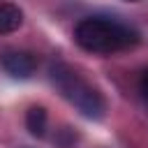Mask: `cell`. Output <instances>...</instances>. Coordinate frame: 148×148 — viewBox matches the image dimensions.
I'll return each instance as SVG.
<instances>
[{
  "label": "cell",
  "mask_w": 148,
  "mask_h": 148,
  "mask_svg": "<svg viewBox=\"0 0 148 148\" xmlns=\"http://www.w3.org/2000/svg\"><path fill=\"white\" fill-rule=\"evenodd\" d=\"M139 86H141V95H143V99L148 102V69L143 72V76H141V83H139Z\"/></svg>",
  "instance_id": "8992f818"
},
{
  "label": "cell",
  "mask_w": 148,
  "mask_h": 148,
  "mask_svg": "<svg viewBox=\"0 0 148 148\" xmlns=\"http://www.w3.org/2000/svg\"><path fill=\"white\" fill-rule=\"evenodd\" d=\"M25 127L32 136H44L46 134V109L44 106H30L25 113Z\"/></svg>",
  "instance_id": "277c9868"
},
{
  "label": "cell",
  "mask_w": 148,
  "mask_h": 148,
  "mask_svg": "<svg viewBox=\"0 0 148 148\" xmlns=\"http://www.w3.org/2000/svg\"><path fill=\"white\" fill-rule=\"evenodd\" d=\"M23 23V12L16 5H0V32H14Z\"/></svg>",
  "instance_id": "5b68a950"
},
{
  "label": "cell",
  "mask_w": 148,
  "mask_h": 148,
  "mask_svg": "<svg viewBox=\"0 0 148 148\" xmlns=\"http://www.w3.org/2000/svg\"><path fill=\"white\" fill-rule=\"evenodd\" d=\"M49 74H51L53 86L60 90V95L69 104H74L81 111V116H86L90 120H102L104 118L106 104H104L102 95L90 83H86L69 65H65L60 60H53L49 65Z\"/></svg>",
  "instance_id": "7a4b0ae2"
},
{
  "label": "cell",
  "mask_w": 148,
  "mask_h": 148,
  "mask_svg": "<svg viewBox=\"0 0 148 148\" xmlns=\"http://www.w3.org/2000/svg\"><path fill=\"white\" fill-rule=\"evenodd\" d=\"M0 67L14 79H30L35 74L37 62L25 51H5L0 56Z\"/></svg>",
  "instance_id": "3957f363"
},
{
  "label": "cell",
  "mask_w": 148,
  "mask_h": 148,
  "mask_svg": "<svg viewBox=\"0 0 148 148\" xmlns=\"http://www.w3.org/2000/svg\"><path fill=\"white\" fill-rule=\"evenodd\" d=\"M74 42L90 53H116L139 44V32L120 21L88 16L76 23Z\"/></svg>",
  "instance_id": "6da1fadb"
}]
</instances>
